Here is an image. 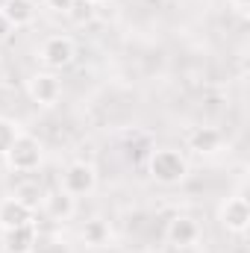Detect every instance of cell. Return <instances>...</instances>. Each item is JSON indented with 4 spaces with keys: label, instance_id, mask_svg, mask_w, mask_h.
Listing matches in <instances>:
<instances>
[{
    "label": "cell",
    "instance_id": "2e32d148",
    "mask_svg": "<svg viewBox=\"0 0 250 253\" xmlns=\"http://www.w3.org/2000/svg\"><path fill=\"white\" fill-rule=\"evenodd\" d=\"M91 15H94V3H85V0H77V3L68 9V18H71L74 24H85V21H91Z\"/></svg>",
    "mask_w": 250,
    "mask_h": 253
},
{
    "label": "cell",
    "instance_id": "3957f363",
    "mask_svg": "<svg viewBox=\"0 0 250 253\" xmlns=\"http://www.w3.org/2000/svg\"><path fill=\"white\" fill-rule=\"evenodd\" d=\"M97 186V174L88 162H71L62 171V186L59 189L71 197H83V194H91Z\"/></svg>",
    "mask_w": 250,
    "mask_h": 253
},
{
    "label": "cell",
    "instance_id": "30bf717a",
    "mask_svg": "<svg viewBox=\"0 0 250 253\" xmlns=\"http://www.w3.org/2000/svg\"><path fill=\"white\" fill-rule=\"evenodd\" d=\"M0 15L18 30V27H27V24H33V18H36V0H6L3 6H0Z\"/></svg>",
    "mask_w": 250,
    "mask_h": 253
},
{
    "label": "cell",
    "instance_id": "7c38bea8",
    "mask_svg": "<svg viewBox=\"0 0 250 253\" xmlns=\"http://www.w3.org/2000/svg\"><path fill=\"white\" fill-rule=\"evenodd\" d=\"M44 209H47V215H50L53 221H68V218L74 215V197L59 189L56 194L44 197Z\"/></svg>",
    "mask_w": 250,
    "mask_h": 253
},
{
    "label": "cell",
    "instance_id": "ffe728a7",
    "mask_svg": "<svg viewBox=\"0 0 250 253\" xmlns=\"http://www.w3.org/2000/svg\"><path fill=\"white\" fill-rule=\"evenodd\" d=\"M85 3H100V0H85Z\"/></svg>",
    "mask_w": 250,
    "mask_h": 253
},
{
    "label": "cell",
    "instance_id": "7a4b0ae2",
    "mask_svg": "<svg viewBox=\"0 0 250 253\" xmlns=\"http://www.w3.org/2000/svg\"><path fill=\"white\" fill-rule=\"evenodd\" d=\"M6 162L12 165V171H21V174H30L42 165V141L36 135H27L21 132L12 147L6 150Z\"/></svg>",
    "mask_w": 250,
    "mask_h": 253
},
{
    "label": "cell",
    "instance_id": "e0dca14e",
    "mask_svg": "<svg viewBox=\"0 0 250 253\" xmlns=\"http://www.w3.org/2000/svg\"><path fill=\"white\" fill-rule=\"evenodd\" d=\"M47 3V9H53V12H65L68 15V9L77 3V0H44Z\"/></svg>",
    "mask_w": 250,
    "mask_h": 253
},
{
    "label": "cell",
    "instance_id": "8992f818",
    "mask_svg": "<svg viewBox=\"0 0 250 253\" xmlns=\"http://www.w3.org/2000/svg\"><path fill=\"white\" fill-rule=\"evenodd\" d=\"M221 224L230 233H245L250 227V203L245 194H236V197L224 200V206H221Z\"/></svg>",
    "mask_w": 250,
    "mask_h": 253
},
{
    "label": "cell",
    "instance_id": "5b68a950",
    "mask_svg": "<svg viewBox=\"0 0 250 253\" xmlns=\"http://www.w3.org/2000/svg\"><path fill=\"white\" fill-rule=\"evenodd\" d=\"M39 59L47 65L50 71H59L65 65H71V59H74V42L68 36H50V39H44L42 47H39Z\"/></svg>",
    "mask_w": 250,
    "mask_h": 253
},
{
    "label": "cell",
    "instance_id": "4fadbf2b",
    "mask_svg": "<svg viewBox=\"0 0 250 253\" xmlns=\"http://www.w3.org/2000/svg\"><path fill=\"white\" fill-rule=\"evenodd\" d=\"M83 239H85L88 245H106V242H109V227H106L103 221H88L85 230H83Z\"/></svg>",
    "mask_w": 250,
    "mask_h": 253
},
{
    "label": "cell",
    "instance_id": "d6986e66",
    "mask_svg": "<svg viewBox=\"0 0 250 253\" xmlns=\"http://www.w3.org/2000/svg\"><path fill=\"white\" fill-rule=\"evenodd\" d=\"M233 9H239V12H248V6H250V0H227Z\"/></svg>",
    "mask_w": 250,
    "mask_h": 253
},
{
    "label": "cell",
    "instance_id": "9a60e30c",
    "mask_svg": "<svg viewBox=\"0 0 250 253\" xmlns=\"http://www.w3.org/2000/svg\"><path fill=\"white\" fill-rule=\"evenodd\" d=\"M12 197H18L21 203H27L30 209L39 203V197H42V189H39V183H24V186H18Z\"/></svg>",
    "mask_w": 250,
    "mask_h": 253
},
{
    "label": "cell",
    "instance_id": "52a82bcc",
    "mask_svg": "<svg viewBox=\"0 0 250 253\" xmlns=\"http://www.w3.org/2000/svg\"><path fill=\"white\" fill-rule=\"evenodd\" d=\"M27 224H33V209L27 203H21L18 197L0 200V230H15Z\"/></svg>",
    "mask_w": 250,
    "mask_h": 253
},
{
    "label": "cell",
    "instance_id": "6da1fadb",
    "mask_svg": "<svg viewBox=\"0 0 250 253\" xmlns=\"http://www.w3.org/2000/svg\"><path fill=\"white\" fill-rule=\"evenodd\" d=\"M147 168H150V177L162 186H177L183 183L188 174V162L186 156L174 147H162V150H153L150 159H147Z\"/></svg>",
    "mask_w": 250,
    "mask_h": 253
},
{
    "label": "cell",
    "instance_id": "8fae6325",
    "mask_svg": "<svg viewBox=\"0 0 250 253\" xmlns=\"http://www.w3.org/2000/svg\"><path fill=\"white\" fill-rule=\"evenodd\" d=\"M221 141H224V135H221L215 126H197V129L188 135V147H191L194 153H215V150L221 147Z\"/></svg>",
    "mask_w": 250,
    "mask_h": 253
},
{
    "label": "cell",
    "instance_id": "ba28073f",
    "mask_svg": "<svg viewBox=\"0 0 250 253\" xmlns=\"http://www.w3.org/2000/svg\"><path fill=\"white\" fill-rule=\"evenodd\" d=\"M36 242H39V236H36L33 224L15 227V230H3V251L6 253H33Z\"/></svg>",
    "mask_w": 250,
    "mask_h": 253
},
{
    "label": "cell",
    "instance_id": "9c48e42d",
    "mask_svg": "<svg viewBox=\"0 0 250 253\" xmlns=\"http://www.w3.org/2000/svg\"><path fill=\"white\" fill-rule=\"evenodd\" d=\"M197 236H200V227H197V221H194V218L177 215V218L168 224V242H171V245H177V248H188V245H194V242H197Z\"/></svg>",
    "mask_w": 250,
    "mask_h": 253
},
{
    "label": "cell",
    "instance_id": "277c9868",
    "mask_svg": "<svg viewBox=\"0 0 250 253\" xmlns=\"http://www.w3.org/2000/svg\"><path fill=\"white\" fill-rule=\"evenodd\" d=\"M27 91H30V97H33L39 106H53V103L62 97V83H59V77H56L53 71H39V74L30 77Z\"/></svg>",
    "mask_w": 250,
    "mask_h": 253
},
{
    "label": "cell",
    "instance_id": "5bb4252c",
    "mask_svg": "<svg viewBox=\"0 0 250 253\" xmlns=\"http://www.w3.org/2000/svg\"><path fill=\"white\" fill-rule=\"evenodd\" d=\"M18 135H21V129H18V124L0 115V156H6V150L12 147V141H15Z\"/></svg>",
    "mask_w": 250,
    "mask_h": 253
},
{
    "label": "cell",
    "instance_id": "ac0fdd59",
    "mask_svg": "<svg viewBox=\"0 0 250 253\" xmlns=\"http://www.w3.org/2000/svg\"><path fill=\"white\" fill-rule=\"evenodd\" d=\"M9 33H12V24H9V21H6V18L0 15V39H6Z\"/></svg>",
    "mask_w": 250,
    "mask_h": 253
}]
</instances>
